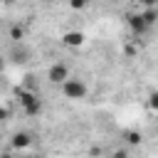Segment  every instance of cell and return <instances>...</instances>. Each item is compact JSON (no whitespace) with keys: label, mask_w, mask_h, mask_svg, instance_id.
Returning a JSON list of instances; mask_svg holds the SVG:
<instances>
[{"label":"cell","mask_w":158,"mask_h":158,"mask_svg":"<svg viewBox=\"0 0 158 158\" xmlns=\"http://www.w3.org/2000/svg\"><path fill=\"white\" fill-rule=\"evenodd\" d=\"M123 138H126L131 146H136V143H141V141H143V136H141V133H136V131H126V133H123Z\"/></svg>","instance_id":"9"},{"label":"cell","mask_w":158,"mask_h":158,"mask_svg":"<svg viewBox=\"0 0 158 158\" xmlns=\"http://www.w3.org/2000/svg\"><path fill=\"white\" fill-rule=\"evenodd\" d=\"M15 96L20 101V109L25 111V116H40L42 114V99L32 89H17Z\"/></svg>","instance_id":"2"},{"label":"cell","mask_w":158,"mask_h":158,"mask_svg":"<svg viewBox=\"0 0 158 158\" xmlns=\"http://www.w3.org/2000/svg\"><path fill=\"white\" fill-rule=\"evenodd\" d=\"M59 91H62V96L69 99V101H81V99L89 96V86H86V81L79 79V77H72V74L59 84Z\"/></svg>","instance_id":"1"},{"label":"cell","mask_w":158,"mask_h":158,"mask_svg":"<svg viewBox=\"0 0 158 158\" xmlns=\"http://www.w3.org/2000/svg\"><path fill=\"white\" fill-rule=\"evenodd\" d=\"M12 148H17V151H25V148H30L32 146V133H27V131H17L15 136H12Z\"/></svg>","instance_id":"6"},{"label":"cell","mask_w":158,"mask_h":158,"mask_svg":"<svg viewBox=\"0 0 158 158\" xmlns=\"http://www.w3.org/2000/svg\"><path fill=\"white\" fill-rule=\"evenodd\" d=\"M148 106H151L153 111H158V91H151V96H148Z\"/></svg>","instance_id":"11"},{"label":"cell","mask_w":158,"mask_h":158,"mask_svg":"<svg viewBox=\"0 0 158 158\" xmlns=\"http://www.w3.org/2000/svg\"><path fill=\"white\" fill-rule=\"evenodd\" d=\"M67 2H69L72 10H84V7H89V0H67Z\"/></svg>","instance_id":"10"},{"label":"cell","mask_w":158,"mask_h":158,"mask_svg":"<svg viewBox=\"0 0 158 158\" xmlns=\"http://www.w3.org/2000/svg\"><path fill=\"white\" fill-rule=\"evenodd\" d=\"M128 27H131V32L133 35H146L151 27L146 25V20H143V15L141 12H133V15H128Z\"/></svg>","instance_id":"5"},{"label":"cell","mask_w":158,"mask_h":158,"mask_svg":"<svg viewBox=\"0 0 158 158\" xmlns=\"http://www.w3.org/2000/svg\"><path fill=\"white\" fill-rule=\"evenodd\" d=\"M10 40H15V42L25 40V27H22V25H12V27H10Z\"/></svg>","instance_id":"8"},{"label":"cell","mask_w":158,"mask_h":158,"mask_svg":"<svg viewBox=\"0 0 158 158\" xmlns=\"http://www.w3.org/2000/svg\"><path fill=\"white\" fill-rule=\"evenodd\" d=\"M59 40H62V44H64V47L77 49V47H81V44H84V40H86V37H84V32H81V30H69V32H64Z\"/></svg>","instance_id":"4"},{"label":"cell","mask_w":158,"mask_h":158,"mask_svg":"<svg viewBox=\"0 0 158 158\" xmlns=\"http://www.w3.org/2000/svg\"><path fill=\"white\" fill-rule=\"evenodd\" d=\"M141 5L143 7H153V5H158V0H141Z\"/></svg>","instance_id":"13"},{"label":"cell","mask_w":158,"mask_h":158,"mask_svg":"<svg viewBox=\"0 0 158 158\" xmlns=\"http://www.w3.org/2000/svg\"><path fill=\"white\" fill-rule=\"evenodd\" d=\"M67 77H69V67H67L64 62H54V64H49V69H47V81H49V84L59 86Z\"/></svg>","instance_id":"3"},{"label":"cell","mask_w":158,"mask_h":158,"mask_svg":"<svg viewBox=\"0 0 158 158\" xmlns=\"http://www.w3.org/2000/svg\"><path fill=\"white\" fill-rule=\"evenodd\" d=\"M7 116H10V111L5 106H0V121H7Z\"/></svg>","instance_id":"12"},{"label":"cell","mask_w":158,"mask_h":158,"mask_svg":"<svg viewBox=\"0 0 158 158\" xmlns=\"http://www.w3.org/2000/svg\"><path fill=\"white\" fill-rule=\"evenodd\" d=\"M141 15H143L146 25H148V27H153V25L158 22V5H153V7H146V10L141 12Z\"/></svg>","instance_id":"7"},{"label":"cell","mask_w":158,"mask_h":158,"mask_svg":"<svg viewBox=\"0 0 158 158\" xmlns=\"http://www.w3.org/2000/svg\"><path fill=\"white\" fill-rule=\"evenodd\" d=\"M42 2H44V5H49V2H54V0H42Z\"/></svg>","instance_id":"14"}]
</instances>
